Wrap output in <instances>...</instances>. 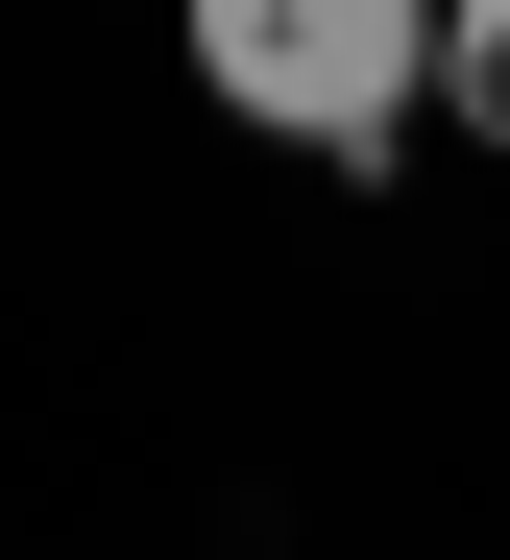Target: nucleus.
<instances>
[{"mask_svg":"<svg viewBox=\"0 0 510 560\" xmlns=\"http://www.w3.org/2000/svg\"><path fill=\"white\" fill-rule=\"evenodd\" d=\"M194 98L317 171H389L438 122V0H194Z\"/></svg>","mask_w":510,"mask_h":560,"instance_id":"f257e3e1","label":"nucleus"},{"mask_svg":"<svg viewBox=\"0 0 510 560\" xmlns=\"http://www.w3.org/2000/svg\"><path fill=\"white\" fill-rule=\"evenodd\" d=\"M438 122L510 147V0H438Z\"/></svg>","mask_w":510,"mask_h":560,"instance_id":"f03ea898","label":"nucleus"}]
</instances>
